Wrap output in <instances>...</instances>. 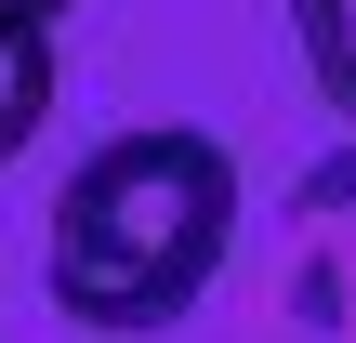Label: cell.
<instances>
[{
    "instance_id": "3",
    "label": "cell",
    "mask_w": 356,
    "mask_h": 343,
    "mask_svg": "<svg viewBox=\"0 0 356 343\" xmlns=\"http://www.w3.org/2000/svg\"><path fill=\"white\" fill-rule=\"evenodd\" d=\"M53 119V26H0V159H26Z\"/></svg>"
},
{
    "instance_id": "5",
    "label": "cell",
    "mask_w": 356,
    "mask_h": 343,
    "mask_svg": "<svg viewBox=\"0 0 356 343\" xmlns=\"http://www.w3.org/2000/svg\"><path fill=\"white\" fill-rule=\"evenodd\" d=\"M53 13H79V0H0V26H53Z\"/></svg>"
},
{
    "instance_id": "2",
    "label": "cell",
    "mask_w": 356,
    "mask_h": 343,
    "mask_svg": "<svg viewBox=\"0 0 356 343\" xmlns=\"http://www.w3.org/2000/svg\"><path fill=\"white\" fill-rule=\"evenodd\" d=\"M291 317L304 330H330V343H356V132L291 185Z\"/></svg>"
},
{
    "instance_id": "1",
    "label": "cell",
    "mask_w": 356,
    "mask_h": 343,
    "mask_svg": "<svg viewBox=\"0 0 356 343\" xmlns=\"http://www.w3.org/2000/svg\"><path fill=\"white\" fill-rule=\"evenodd\" d=\"M225 251H238V159L198 119L106 132L53 185V225H40L53 317H79V330H172L225 278Z\"/></svg>"
},
{
    "instance_id": "4",
    "label": "cell",
    "mask_w": 356,
    "mask_h": 343,
    "mask_svg": "<svg viewBox=\"0 0 356 343\" xmlns=\"http://www.w3.org/2000/svg\"><path fill=\"white\" fill-rule=\"evenodd\" d=\"M291 40H304V66H317V93L356 119V0H291Z\"/></svg>"
}]
</instances>
